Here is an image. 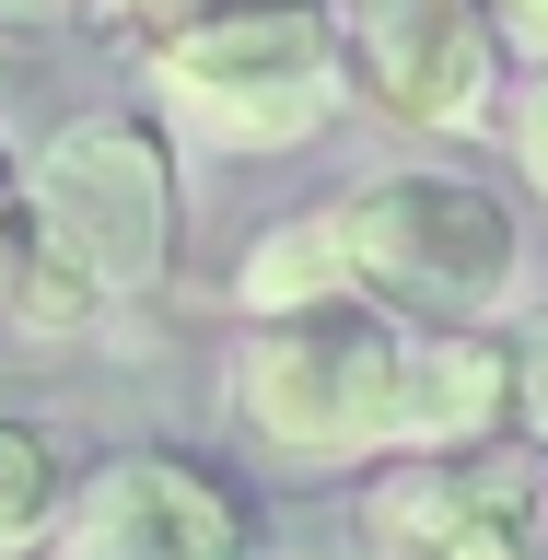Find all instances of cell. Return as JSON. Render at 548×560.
<instances>
[{
    "label": "cell",
    "mask_w": 548,
    "mask_h": 560,
    "mask_svg": "<svg viewBox=\"0 0 548 560\" xmlns=\"http://www.w3.org/2000/svg\"><path fill=\"white\" fill-rule=\"evenodd\" d=\"M152 94L199 152H304L350 94V24L327 0H234L152 47Z\"/></svg>",
    "instance_id": "2"
},
{
    "label": "cell",
    "mask_w": 548,
    "mask_h": 560,
    "mask_svg": "<svg viewBox=\"0 0 548 560\" xmlns=\"http://www.w3.org/2000/svg\"><path fill=\"white\" fill-rule=\"evenodd\" d=\"M339 222H350V257H362V292L397 315H432V327H479L525 280L514 199L467 164H385L339 199Z\"/></svg>",
    "instance_id": "3"
},
{
    "label": "cell",
    "mask_w": 548,
    "mask_h": 560,
    "mask_svg": "<svg viewBox=\"0 0 548 560\" xmlns=\"http://www.w3.org/2000/svg\"><path fill=\"white\" fill-rule=\"evenodd\" d=\"M70 455H59V432H35V420H0V560L12 549H47L59 537V514H70Z\"/></svg>",
    "instance_id": "10"
},
{
    "label": "cell",
    "mask_w": 548,
    "mask_h": 560,
    "mask_svg": "<svg viewBox=\"0 0 548 560\" xmlns=\"http://www.w3.org/2000/svg\"><path fill=\"white\" fill-rule=\"evenodd\" d=\"M502 339H514V397H525V444H548V304H514V327H502Z\"/></svg>",
    "instance_id": "11"
},
{
    "label": "cell",
    "mask_w": 548,
    "mask_h": 560,
    "mask_svg": "<svg viewBox=\"0 0 548 560\" xmlns=\"http://www.w3.org/2000/svg\"><path fill=\"white\" fill-rule=\"evenodd\" d=\"M35 12H47V0H0V24H35Z\"/></svg>",
    "instance_id": "16"
},
{
    "label": "cell",
    "mask_w": 548,
    "mask_h": 560,
    "mask_svg": "<svg viewBox=\"0 0 548 560\" xmlns=\"http://www.w3.org/2000/svg\"><path fill=\"white\" fill-rule=\"evenodd\" d=\"M502 409H525L514 397V339H490V327H420L397 455H479V444H502Z\"/></svg>",
    "instance_id": "8"
},
{
    "label": "cell",
    "mask_w": 548,
    "mask_h": 560,
    "mask_svg": "<svg viewBox=\"0 0 548 560\" xmlns=\"http://www.w3.org/2000/svg\"><path fill=\"white\" fill-rule=\"evenodd\" d=\"M350 82L374 117L397 129H432V140H467L490 129L502 105V24L490 0H350Z\"/></svg>",
    "instance_id": "6"
},
{
    "label": "cell",
    "mask_w": 548,
    "mask_h": 560,
    "mask_svg": "<svg viewBox=\"0 0 548 560\" xmlns=\"http://www.w3.org/2000/svg\"><path fill=\"white\" fill-rule=\"evenodd\" d=\"M490 24H502V47H514V59L548 70V0H490Z\"/></svg>",
    "instance_id": "15"
},
{
    "label": "cell",
    "mask_w": 548,
    "mask_h": 560,
    "mask_svg": "<svg viewBox=\"0 0 548 560\" xmlns=\"http://www.w3.org/2000/svg\"><path fill=\"white\" fill-rule=\"evenodd\" d=\"M24 199H35V245L70 257L105 304H140V292L175 280L187 210H175V152L152 117H70V129H47L24 164Z\"/></svg>",
    "instance_id": "4"
},
{
    "label": "cell",
    "mask_w": 548,
    "mask_h": 560,
    "mask_svg": "<svg viewBox=\"0 0 548 560\" xmlns=\"http://www.w3.org/2000/svg\"><path fill=\"white\" fill-rule=\"evenodd\" d=\"M245 502L222 467L175 444H117L105 467H82L47 560H245Z\"/></svg>",
    "instance_id": "7"
},
{
    "label": "cell",
    "mask_w": 548,
    "mask_h": 560,
    "mask_svg": "<svg viewBox=\"0 0 548 560\" xmlns=\"http://www.w3.org/2000/svg\"><path fill=\"white\" fill-rule=\"evenodd\" d=\"M409 350H420V327L374 292H339V304H304V315H245L234 432L280 479H350V467L397 455Z\"/></svg>",
    "instance_id": "1"
},
{
    "label": "cell",
    "mask_w": 548,
    "mask_h": 560,
    "mask_svg": "<svg viewBox=\"0 0 548 560\" xmlns=\"http://www.w3.org/2000/svg\"><path fill=\"white\" fill-rule=\"evenodd\" d=\"M362 560H548V444L397 455L362 490Z\"/></svg>",
    "instance_id": "5"
},
{
    "label": "cell",
    "mask_w": 548,
    "mask_h": 560,
    "mask_svg": "<svg viewBox=\"0 0 548 560\" xmlns=\"http://www.w3.org/2000/svg\"><path fill=\"white\" fill-rule=\"evenodd\" d=\"M24 245H35V199H24V164L0 152V315H12V280H24Z\"/></svg>",
    "instance_id": "12"
},
{
    "label": "cell",
    "mask_w": 548,
    "mask_h": 560,
    "mask_svg": "<svg viewBox=\"0 0 548 560\" xmlns=\"http://www.w3.org/2000/svg\"><path fill=\"white\" fill-rule=\"evenodd\" d=\"M339 292H362V257H350L339 210H292V222H269V234L245 245V269H234V304L245 315H304V304H339Z\"/></svg>",
    "instance_id": "9"
},
{
    "label": "cell",
    "mask_w": 548,
    "mask_h": 560,
    "mask_svg": "<svg viewBox=\"0 0 548 560\" xmlns=\"http://www.w3.org/2000/svg\"><path fill=\"white\" fill-rule=\"evenodd\" d=\"M514 175H525V187L548 199V70H537V82L514 94Z\"/></svg>",
    "instance_id": "13"
},
{
    "label": "cell",
    "mask_w": 548,
    "mask_h": 560,
    "mask_svg": "<svg viewBox=\"0 0 548 560\" xmlns=\"http://www.w3.org/2000/svg\"><path fill=\"white\" fill-rule=\"evenodd\" d=\"M105 12H117V24H140V35H152V47H164V35L210 24V12H222V0H105Z\"/></svg>",
    "instance_id": "14"
},
{
    "label": "cell",
    "mask_w": 548,
    "mask_h": 560,
    "mask_svg": "<svg viewBox=\"0 0 548 560\" xmlns=\"http://www.w3.org/2000/svg\"><path fill=\"white\" fill-rule=\"evenodd\" d=\"M0 94H12V47H0Z\"/></svg>",
    "instance_id": "17"
}]
</instances>
